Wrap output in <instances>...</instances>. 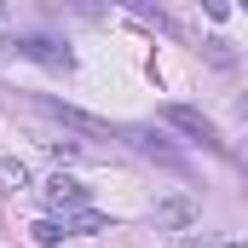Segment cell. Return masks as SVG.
Returning <instances> with one entry per match:
<instances>
[{"label": "cell", "mask_w": 248, "mask_h": 248, "mask_svg": "<svg viewBox=\"0 0 248 248\" xmlns=\"http://www.w3.org/2000/svg\"><path fill=\"white\" fill-rule=\"evenodd\" d=\"M0 23H6V0H0Z\"/></svg>", "instance_id": "5bb4252c"}, {"label": "cell", "mask_w": 248, "mask_h": 248, "mask_svg": "<svg viewBox=\"0 0 248 248\" xmlns=\"http://www.w3.org/2000/svg\"><path fill=\"white\" fill-rule=\"evenodd\" d=\"M35 110H46L52 122H63V127H81V133H93V139H110V122H98V116H87V110H75V104H63V98H35Z\"/></svg>", "instance_id": "3957f363"}, {"label": "cell", "mask_w": 248, "mask_h": 248, "mask_svg": "<svg viewBox=\"0 0 248 248\" xmlns=\"http://www.w3.org/2000/svg\"><path fill=\"white\" fill-rule=\"evenodd\" d=\"M122 139L133 144V150H139V156H156V162H168V168H179V150H173V144H168L162 133H150V127H127Z\"/></svg>", "instance_id": "277c9868"}, {"label": "cell", "mask_w": 248, "mask_h": 248, "mask_svg": "<svg viewBox=\"0 0 248 248\" xmlns=\"http://www.w3.org/2000/svg\"><path fill=\"white\" fill-rule=\"evenodd\" d=\"M29 231H35V243H41V248H52V243L63 237V225H58V219H35Z\"/></svg>", "instance_id": "30bf717a"}, {"label": "cell", "mask_w": 248, "mask_h": 248, "mask_svg": "<svg viewBox=\"0 0 248 248\" xmlns=\"http://www.w3.org/2000/svg\"><path fill=\"white\" fill-rule=\"evenodd\" d=\"M225 248H243V243H225Z\"/></svg>", "instance_id": "9a60e30c"}, {"label": "cell", "mask_w": 248, "mask_h": 248, "mask_svg": "<svg viewBox=\"0 0 248 248\" xmlns=\"http://www.w3.org/2000/svg\"><path fill=\"white\" fill-rule=\"evenodd\" d=\"M162 122L179 127V133L196 139V144H208V150H225V144H219V133H214V122H208L202 110H190V104H162Z\"/></svg>", "instance_id": "6da1fadb"}, {"label": "cell", "mask_w": 248, "mask_h": 248, "mask_svg": "<svg viewBox=\"0 0 248 248\" xmlns=\"http://www.w3.org/2000/svg\"><path fill=\"white\" fill-rule=\"evenodd\" d=\"M116 6H127L133 17H144V23H156V29H168V35H179V23H173V17H168V12H162L156 0H116Z\"/></svg>", "instance_id": "52a82bcc"}, {"label": "cell", "mask_w": 248, "mask_h": 248, "mask_svg": "<svg viewBox=\"0 0 248 248\" xmlns=\"http://www.w3.org/2000/svg\"><path fill=\"white\" fill-rule=\"evenodd\" d=\"M150 219L179 231V225H190V219H196V202H185V196H173V202H156V214H150Z\"/></svg>", "instance_id": "8992f818"}, {"label": "cell", "mask_w": 248, "mask_h": 248, "mask_svg": "<svg viewBox=\"0 0 248 248\" xmlns=\"http://www.w3.org/2000/svg\"><path fill=\"white\" fill-rule=\"evenodd\" d=\"M0 173H6L12 185H29V173H23V162H6V156H0Z\"/></svg>", "instance_id": "8fae6325"}, {"label": "cell", "mask_w": 248, "mask_h": 248, "mask_svg": "<svg viewBox=\"0 0 248 248\" xmlns=\"http://www.w3.org/2000/svg\"><path fill=\"white\" fill-rule=\"evenodd\" d=\"M202 12L208 17H231V0H202Z\"/></svg>", "instance_id": "7c38bea8"}, {"label": "cell", "mask_w": 248, "mask_h": 248, "mask_svg": "<svg viewBox=\"0 0 248 248\" xmlns=\"http://www.w3.org/2000/svg\"><path fill=\"white\" fill-rule=\"evenodd\" d=\"M46 208H52V214H75V208H87V185H75L69 173H58V179L46 185Z\"/></svg>", "instance_id": "5b68a950"}, {"label": "cell", "mask_w": 248, "mask_h": 248, "mask_svg": "<svg viewBox=\"0 0 248 248\" xmlns=\"http://www.w3.org/2000/svg\"><path fill=\"white\" fill-rule=\"evenodd\" d=\"M69 6H75L81 17H98V12H104V0H69Z\"/></svg>", "instance_id": "4fadbf2b"}, {"label": "cell", "mask_w": 248, "mask_h": 248, "mask_svg": "<svg viewBox=\"0 0 248 248\" xmlns=\"http://www.w3.org/2000/svg\"><path fill=\"white\" fill-rule=\"evenodd\" d=\"M69 231H110V219L93 214V208H75V214H63V237H69Z\"/></svg>", "instance_id": "ba28073f"}, {"label": "cell", "mask_w": 248, "mask_h": 248, "mask_svg": "<svg viewBox=\"0 0 248 248\" xmlns=\"http://www.w3.org/2000/svg\"><path fill=\"white\" fill-rule=\"evenodd\" d=\"M0 52L35 58V63H46V69H69V52H63L58 41H46V35H17V41H0Z\"/></svg>", "instance_id": "7a4b0ae2"}, {"label": "cell", "mask_w": 248, "mask_h": 248, "mask_svg": "<svg viewBox=\"0 0 248 248\" xmlns=\"http://www.w3.org/2000/svg\"><path fill=\"white\" fill-rule=\"evenodd\" d=\"M202 52H208V58L219 63V69H237V46H231L225 35H214V41H202Z\"/></svg>", "instance_id": "9c48e42d"}]
</instances>
